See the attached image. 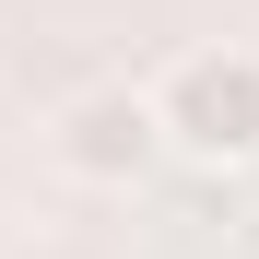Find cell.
Masks as SVG:
<instances>
[{
	"label": "cell",
	"instance_id": "cell-1",
	"mask_svg": "<svg viewBox=\"0 0 259 259\" xmlns=\"http://www.w3.org/2000/svg\"><path fill=\"white\" fill-rule=\"evenodd\" d=\"M153 130L189 165H259V48H177L153 82Z\"/></svg>",
	"mask_w": 259,
	"mask_h": 259
},
{
	"label": "cell",
	"instance_id": "cell-2",
	"mask_svg": "<svg viewBox=\"0 0 259 259\" xmlns=\"http://www.w3.org/2000/svg\"><path fill=\"white\" fill-rule=\"evenodd\" d=\"M48 153H59V177H82V189H142L165 165L153 95H142V82H82V95L48 118Z\"/></svg>",
	"mask_w": 259,
	"mask_h": 259
}]
</instances>
